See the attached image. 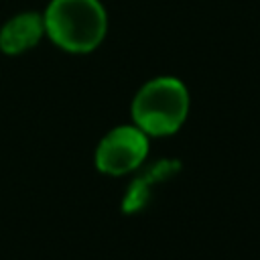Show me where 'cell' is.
Wrapping results in <instances>:
<instances>
[{
	"label": "cell",
	"mask_w": 260,
	"mask_h": 260,
	"mask_svg": "<svg viewBox=\"0 0 260 260\" xmlns=\"http://www.w3.org/2000/svg\"><path fill=\"white\" fill-rule=\"evenodd\" d=\"M148 154V136L138 126L110 130L95 148V167L112 177L138 169Z\"/></svg>",
	"instance_id": "3"
},
{
	"label": "cell",
	"mask_w": 260,
	"mask_h": 260,
	"mask_svg": "<svg viewBox=\"0 0 260 260\" xmlns=\"http://www.w3.org/2000/svg\"><path fill=\"white\" fill-rule=\"evenodd\" d=\"M45 37L43 14L35 10L18 12L0 26V51L6 55H20L39 45Z\"/></svg>",
	"instance_id": "4"
},
{
	"label": "cell",
	"mask_w": 260,
	"mask_h": 260,
	"mask_svg": "<svg viewBox=\"0 0 260 260\" xmlns=\"http://www.w3.org/2000/svg\"><path fill=\"white\" fill-rule=\"evenodd\" d=\"M130 110L134 126L146 136H169L187 120L189 91L177 77H154L136 91Z\"/></svg>",
	"instance_id": "2"
},
{
	"label": "cell",
	"mask_w": 260,
	"mask_h": 260,
	"mask_svg": "<svg viewBox=\"0 0 260 260\" xmlns=\"http://www.w3.org/2000/svg\"><path fill=\"white\" fill-rule=\"evenodd\" d=\"M43 22L45 35L67 53H89L108 32V14L100 0H51Z\"/></svg>",
	"instance_id": "1"
}]
</instances>
